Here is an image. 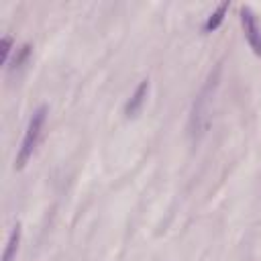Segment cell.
Returning <instances> with one entry per match:
<instances>
[{"label": "cell", "mask_w": 261, "mask_h": 261, "mask_svg": "<svg viewBox=\"0 0 261 261\" xmlns=\"http://www.w3.org/2000/svg\"><path fill=\"white\" fill-rule=\"evenodd\" d=\"M45 118H47V106H39L31 120H29V126H27V133H24V139H22V145L18 149V155H16V169H22L27 165V161L31 159L39 139H41V133H43V124H45Z\"/></svg>", "instance_id": "6da1fadb"}, {"label": "cell", "mask_w": 261, "mask_h": 261, "mask_svg": "<svg viewBox=\"0 0 261 261\" xmlns=\"http://www.w3.org/2000/svg\"><path fill=\"white\" fill-rule=\"evenodd\" d=\"M218 71L220 67L216 69L214 75H210L208 84L204 86V90L200 92V96L196 98L194 102V110H192V133H204V128L208 126V114H210V98H212V88L218 84L216 77H218Z\"/></svg>", "instance_id": "7a4b0ae2"}, {"label": "cell", "mask_w": 261, "mask_h": 261, "mask_svg": "<svg viewBox=\"0 0 261 261\" xmlns=\"http://www.w3.org/2000/svg\"><path fill=\"white\" fill-rule=\"evenodd\" d=\"M241 14V24H243V33H245V39L249 43V47L253 49L255 55L261 57V24L255 16V12L249 8V6H241L239 10Z\"/></svg>", "instance_id": "3957f363"}, {"label": "cell", "mask_w": 261, "mask_h": 261, "mask_svg": "<svg viewBox=\"0 0 261 261\" xmlns=\"http://www.w3.org/2000/svg\"><path fill=\"white\" fill-rule=\"evenodd\" d=\"M147 92H149V82L143 80V82L137 86V90H135V94L130 96V100L126 102V106H124V114H126L128 118H133V116H137V114L141 112V108H143V104H145V98H147Z\"/></svg>", "instance_id": "277c9868"}, {"label": "cell", "mask_w": 261, "mask_h": 261, "mask_svg": "<svg viewBox=\"0 0 261 261\" xmlns=\"http://www.w3.org/2000/svg\"><path fill=\"white\" fill-rule=\"evenodd\" d=\"M226 10H228V4L224 2V4H220L208 18H206V22H204V31L206 33H212V31H216L220 24H222V20H224V14H226Z\"/></svg>", "instance_id": "5b68a950"}, {"label": "cell", "mask_w": 261, "mask_h": 261, "mask_svg": "<svg viewBox=\"0 0 261 261\" xmlns=\"http://www.w3.org/2000/svg\"><path fill=\"white\" fill-rule=\"evenodd\" d=\"M18 241H20V226L16 224L6 241V249H4V255H2V261H12L14 255H16V249H18Z\"/></svg>", "instance_id": "8992f818"}, {"label": "cell", "mask_w": 261, "mask_h": 261, "mask_svg": "<svg viewBox=\"0 0 261 261\" xmlns=\"http://www.w3.org/2000/svg\"><path fill=\"white\" fill-rule=\"evenodd\" d=\"M10 49H12V39L6 35V37H2V63H6V61H8Z\"/></svg>", "instance_id": "52a82bcc"}]
</instances>
